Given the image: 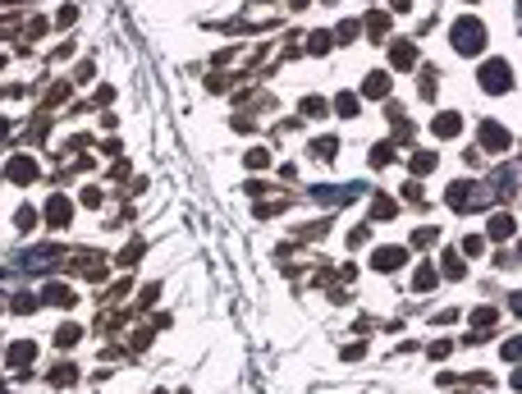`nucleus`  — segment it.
<instances>
[{
  "instance_id": "nucleus-28",
  "label": "nucleus",
  "mask_w": 522,
  "mask_h": 394,
  "mask_svg": "<svg viewBox=\"0 0 522 394\" xmlns=\"http://www.w3.org/2000/svg\"><path fill=\"white\" fill-rule=\"evenodd\" d=\"M307 46H312V55H326L330 46H335V37H330V33H312V37H307Z\"/></svg>"
},
{
  "instance_id": "nucleus-39",
  "label": "nucleus",
  "mask_w": 522,
  "mask_h": 394,
  "mask_svg": "<svg viewBox=\"0 0 522 394\" xmlns=\"http://www.w3.org/2000/svg\"><path fill=\"white\" fill-rule=\"evenodd\" d=\"M78 19V10H74V5H65V10H60V19H55V23H60V28H69V23H74Z\"/></svg>"
},
{
  "instance_id": "nucleus-4",
  "label": "nucleus",
  "mask_w": 522,
  "mask_h": 394,
  "mask_svg": "<svg viewBox=\"0 0 522 394\" xmlns=\"http://www.w3.org/2000/svg\"><path fill=\"white\" fill-rule=\"evenodd\" d=\"M403 262H408V248H403V243H385V248L371 252V271H399Z\"/></svg>"
},
{
  "instance_id": "nucleus-14",
  "label": "nucleus",
  "mask_w": 522,
  "mask_h": 394,
  "mask_svg": "<svg viewBox=\"0 0 522 394\" xmlns=\"http://www.w3.org/2000/svg\"><path fill=\"white\" fill-rule=\"evenodd\" d=\"M394 216H399V202L385 197V193H376V202H371V220H394Z\"/></svg>"
},
{
  "instance_id": "nucleus-20",
  "label": "nucleus",
  "mask_w": 522,
  "mask_h": 394,
  "mask_svg": "<svg viewBox=\"0 0 522 394\" xmlns=\"http://www.w3.org/2000/svg\"><path fill=\"white\" fill-rule=\"evenodd\" d=\"M339 152V138H330V133H326V138H316V143H312V156H316V161H330V156H335Z\"/></svg>"
},
{
  "instance_id": "nucleus-9",
  "label": "nucleus",
  "mask_w": 522,
  "mask_h": 394,
  "mask_svg": "<svg viewBox=\"0 0 522 394\" xmlns=\"http://www.w3.org/2000/svg\"><path fill=\"white\" fill-rule=\"evenodd\" d=\"M362 97L385 101V97H390V74H381V69H376V74H367V78H362Z\"/></svg>"
},
{
  "instance_id": "nucleus-6",
  "label": "nucleus",
  "mask_w": 522,
  "mask_h": 394,
  "mask_svg": "<svg viewBox=\"0 0 522 394\" xmlns=\"http://www.w3.org/2000/svg\"><path fill=\"white\" fill-rule=\"evenodd\" d=\"M5 175H10V184H33L37 175H42V165L33 161V156H10V165H5Z\"/></svg>"
},
{
  "instance_id": "nucleus-41",
  "label": "nucleus",
  "mask_w": 522,
  "mask_h": 394,
  "mask_svg": "<svg viewBox=\"0 0 522 394\" xmlns=\"http://www.w3.org/2000/svg\"><path fill=\"white\" fill-rule=\"evenodd\" d=\"M390 5H394L399 14H403V10H413V0H390Z\"/></svg>"
},
{
  "instance_id": "nucleus-37",
  "label": "nucleus",
  "mask_w": 522,
  "mask_h": 394,
  "mask_svg": "<svg viewBox=\"0 0 522 394\" xmlns=\"http://www.w3.org/2000/svg\"><path fill=\"white\" fill-rule=\"evenodd\" d=\"M413 243H417V248H431V243H435V230H417Z\"/></svg>"
},
{
  "instance_id": "nucleus-15",
  "label": "nucleus",
  "mask_w": 522,
  "mask_h": 394,
  "mask_svg": "<svg viewBox=\"0 0 522 394\" xmlns=\"http://www.w3.org/2000/svg\"><path fill=\"white\" fill-rule=\"evenodd\" d=\"M78 340H83V326H74V321H65V326L55 330V344H60V349H74Z\"/></svg>"
},
{
  "instance_id": "nucleus-7",
  "label": "nucleus",
  "mask_w": 522,
  "mask_h": 394,
  "mask_svg": "<svg viewBox=\"0 0 522 394\" xmlns=\"http://www.w3.org/2000/svg\"><path fill=\"white\" fill-rule=\"evenodd\" d=\"M69 220H74V202H69L65 193H55L51 202H46V225H51V230H65Z\"/></svg>"
},
{
  "instance_id": "nucleus-13",
  "label": "nucleus",
  "mask_w": 522,
  "mask_h": 394,
  "mask_svg": "<svg viewBox=\"0 0 522 394\" xmlns=\"http://www.w3.org/2000/svg\"><path fill=\"white\" fill-rule=\"evenodd\" d=\"M513 234H518V220L509 216V211H500V216L490 220V239H500V243H509Z\"/></svg>"
},
{
  "instance_id": "nucleus-22",
  "label": "nucleus",
  "mask_w": 522,
  "mask_h": 394,
  "mask_svg": "<svg viewBox=\"0 0 522 394\" xmlns=\"http://www.w3.org/2000/svg\"><path fill=\"white\" fill-rule=\"evenodd\" d=\"M335 110L344 115V120H353V115H358V92H339V97H335Z\"/></svg>"
},
{
  "instance_id": "nucleus-23",
  "label": "nucleus",
  "mask_w": 522,
  "mask_h": 394,
  "mask_svg": "<svg viewBox=\"0 0 522 394\" xmlns=\"http://www.w3.org/2000/svg\"><path fill=\"white\" fill-rule=\"evenodd\" d=\"M367 33H371V37H385V33H390V14H385V10H371Z\"/></svg>"
},
{
  "instance_id": "nucleus-38",
  "label": "nucleus",
  "mask_w": 522,
  "mask_h": 394,
  "mask_svg": "<svg viewBox=\"0 0 522 394\" xmlns=\"http://www.w3.org/2000/svg\"><path fill=\"white\" fill-rule=\"evenodd\" d=\"M83 202H87V207H101L106 197H101V188H83Z\"/></svg>"
},
{
  "instance_id": "nucleus-16",
  "label": "nucleus",
  "mask_w": 522,
  "mask_h": 394,
  "mask_svg": "<svg viewBox=\"0 0 522 394\" xmlns=\"http://www.w3.org/2000/svg\"><path fill=\"white\" fill-rule=\"evenodd\" d=\"M435 92H440V69L422 65V97H426V101H435Z\"/></svg>"
},
{
  "instance_id": "nucleus-27",
  "label": "nucleus",
  "mask_w": 522,
  "mask_h": 394,
  "mask_svg": "<svg viewBox=\"0 0 522 394\" xmlns=\"http://www.w3.org/2000/svg\"><path fill=\"white\" fill-rule=\"evenodd\" d=\"M243 165H248V170H266V165H271V152H266V147H252V152L243 156Z\"/></svg>"
},
{
  "instance_id": "nucleus-21",
  "label": "nucleus",
  "mask_w": 522,
  "mask_h": 394,
  "mask_svg": "<svg viewBox=\"0 0 522 394\" xmlns=\"http://www.w3.org/2000/svg\"><path fill=\"white\" fill-rule=\"evenodd\" d=\"M371 165H376V170L394 165V143H376V147H371Z\"/></svg>"
},
{
  "instance_id": "nucleus-24",
  "label": "nucleus",
  "mask_w": 522,
  "mask_h": 394,
  "mask_svg": "<svg viewBox=\"0 0 522 394\" xmlns=\"http://www.w3.org/2000/svg\"><path fill=\"white\" fill-rule=\"evenodd\" d=\"M14 312H19V317H33V312H37V307H42V298H37V294H19V298H14Z\"/></svg>"
},
{
  "instance_id": "nucleus-11",
  "label": "nucleus",
  "mask_w": 522,
  "mask_h": 394,
  "mask_svg": "<svg viewBox=\"0 0 522 394\" xmlns=\"http://www.w3.org/2000/svg\"><path fill=\"white\" fill-rule=\"evenodd\" d=\"M435 138H458L463 133V115H454V110H445V115H435Z\"/></svg>"
},
{
  "instance_id": "nucleus-31",
  "label": "nucleus",
  "mask_w": 522,
  "mask_h": 394,
  "mask_svg": "<svg viewBox=\"0 0 522 394\" xmlns=\"http://www.w3.org/2000/svg\"><path fill=\"white\" fill-rule=\"evenodd\" d=\"M463 252H468V257H481V252H486V239H481V234H468V239H463Z\"/></svg>"
},
{
  "instance_id": "nucleus-18",
  "label": "nucleus",
  "mask_w": 522,
  "mask_h": 394,
  "mask_svg": "<svg viewBox=\"0 0 522 394\" xmlns=\"http://www.w3.org/2000/svg\"><path fill=\"white\" fill-rule=\"evenodd\" d=\"M495 321H500V307H472V326L477 330H490Z\"/></svg>"
},
{
  "instance_id": "nucleus-1",
  "label": "nucleus",
  "mask_w": 522,
  "mask_h": 394,
  "mask_svg": "<svg viewBox=\"0 0 522 394\" xmlns=\"http://www.w3.org/2000/svg\"><path fill=\"white\" fill-rule=\"evenodd\" d=\"M454 51L458 55H477V51H486V23L481 19H458L454 23Z\"/></svg>"
},
{
  "instance_id": "nucleus-2",
  "label": "nucleus",
  "mask_w": 522,
  "mask_h": 394,
  "mask_svg": "<svg viewBox=\"0 0 522 394\" xmlns=\"http://www.w3.org/2000/svg\"><path fill=\"white\" fill-rule=\"evenodd\" d=\"M477 83L490 92V97L513 92V69H509V60H486V65H481V74H477Z\"/></svg>"
},
{
  "instance_id": "nucleus-25",
  "label": "nucleus",
  "mask_w": 522,
  "mask_h": 394,
  "mask_svg": "<svg viewBox=\"0 0 522 394\" xmlns=\"http://www.w3.org/2000/svg\"><path fill=\"white\" fill-rule=\"evenodd\" d=\"M440 266H445L449 280H463V275H468V266H463V257H458V252H445V262H440Z\"/></svg>"
},
{
  "instance_id": "nucleus-30",
  "label": "nucleus",
  "mask_w": 522,
  "mask_h": 394,
  "mask_svg": "<svg viewBox=\"0 0 522 394\" xmlns=\"http://www.w3.org/2000/svg\"><path fill=\"white\" fill-rule=\"evenodd\" d=\"M303 115H326V97H303Z\"/></svg>"
},
{
  "instance_id": "nucleus-17",
  "label": "nucleus",
  "mask_w": 522,
  "mask_h": 394,
  "mask_svg": "<svg viewBox=\"0 0 522 394\" xmlns=\"http://www.w3.org/2000/svg\"><path fill=\"white\" fill-rule=\"evenodd\" d=\"M413 289H417V294L435 289V266H431V262H422V266H417V275H413Z\"/></svg>"
},
{
  "instance_id": "nucleus-26",
  "label": "nucleus",
  "mask_w": 522,
  "mask_h": 394,
  "mask_svg": "<svg viewBox=\"0 0 522 394\" xmlns=\"http://www.w3.org/2000/svg\"><path fill=\"white\" fill-rule=\"evenodd\" d=\"M435 165H440V156H435V152H417L413 156V175H431Z\"/></svg>"
},
{
  "instance_id": "nucleus-35",
  "label": "nucleus",
  "mask_w": 522,
  "mask_h": 394,
  "mask_svg": "<svg viewBox=\"0 0 522 394\" xmlns=\"http://www.w3.org/2000/svg\"><path fill=\"white\" fill-rule=\"evenodd\" d=\"M367 239H371V225H358V230L348 234V243H353V248H362V243H367Z\"/></svg>"
},
{
  "instance_id": "nucleus-40",
  "label": "nucleus",
  "mask_w": 522,
  "mask_h": 394,
  "mask_svg": "<svg viewBox=\"0 0 522 394\" xmlns=\"http://www.w3.org/2000/svg\"><path fill=\"white\" fill-rule=\"evenodd\" d=\"M500 353H504V362H518V340H509V344H504Z\"/></svg>"
},
{
  "instance_id": "nucleus-5",
  "label": "nucleus",
  "mask_w": 522,
  "mask_h": 394,
  "mask_svg": "<svg viewBox=\"0 0 522 394\" xmlns=\"http://www.w3.org/2000/svg\"><path fill=\"white\" fill-rule=\"evenodd\" d=\"M481 147H486V152H509V147H513V133L504 129L500 120H486V124H481Z\"/></svg>"
},
{
  "instance_id": "nucleus-33",
  "label": "nucleus",
  "mask_w": 522,
  "mask_h": 394,
  "mask_svg": "<svg viewBox=\"0 0 522 394\" xmlns=\"http://www.w3.org/2000/svg\"><path fill=\"white\" fill-rule=\"evenodd\" d=\"M358 28H362V23H358V19H348V23H339V33H335V42H353V37H358Z\"/></svg>"
},
{
  "instance_id": "nucleus-8",
  "label": "nucleus",
  "mask_w": 522,
  "mask_h": 394,
  "mask_svg": "<svg viewBox=\"0 0 522 394\" xmlns=\"http://www.w3.org/2000/svg\"><path fill=\"white\" fill-rule=\"evenodd\" d=\"M390 65L394 69H417L422 65V55H417L413 42H390Z\"/></svg>"
},
{
  "instance_id": "nucleus-3",
  "label": "nucleus",
  "mask_w": 522,
  "mask_h": 394,
  "mask_svg": "<svg viewBox=\"0 0 522 394\" xmlns=\"http://www.w3.org/2000/svg\"><path fill=\"white\" fill-rule=\"evenodd\" d=\"M449 207H454V211H481V207H486V202H490V197L486 193H481V188L477 184H468V179H458V184H449Z\"/></svg>"
},
{
  "instance_id": "nucleus-34",
  "label": "nucleus",
  "mask_w": 522,
  "mask_h": 394,
  "mask_svg": "<svg viewBox=\"0 0 522 394\" xmlns=\"http://www.w3.org/2000/svg\"><path fill=\"white\" fill-rule=\"evenodd\" d=\"M275 211H284V202H257V207H252V216L266 220V216H275Z\"/></svg>"
},
{
  "instance_id": "nucleus-29",
  "label": "nucleus",
  "mask_w": 522,
  "mask_h": 394,
  "mask_svg": "<svg viewBox=\"0 0 522 394\" xmlns=\"http://www.w3.org/2000/svg\"><path fill=\"white\" fill-rule=\"evenodd\" d=\"M14 225H19L23 234H28V230H37V211H33V207H19V216H14Z\"/></svg>"
},
{
  "instance_id": "nucleus-19",
  "label": "nucleus",
  "mask_w": 522,
  "mask_h": 394,
  "mask_svg": "<svg viewBox=\"0 0 522 394\" xmlns=\"http://www.w3.org/2000/svg\"><path fill=\"white\" fill-rule=\"evenodd\" d=\"M74 381H78V367H74V362H69V367H55V372H51V385H55V390H69Z\"/></svg>"
},
{
  "instance_id": "nucleus-32",
  "label": "nucleus",
  "mask_w": 522,
  "mask_h": 394,
  "mask_svg": "<svg viewBox=\"0 0 522 394\" xmlns=\"http://www.w3.org/2000/svg\"><path fill=\"white\" fill-rule=\"evenodd\" d=\"M138 257H142V239H133L129 248L120 252V266H133V262H138Z\"/></svg>"
},
{
  "instance_id": "nucleus-12",
  "label": "nucleus",
  "mask_w": 522,
  "mask_h": 394,
  "mask_svg": "<svg viewBox=\"0 0 522 394\" xmlns=\"http://www.w3.org/2000/svg\"><path fill=\"white\" fill-rule=\"evenodd\" d=\"M37 298H42V303H51V307H74V303H78V298H74V289H69V285H46Z\"/></svg>"
},
{
  "instance_id": "nucleus-36",
  "label": "nucleus",
  "mask_w": 522,
  "mask_h": 394,
  "mask_svg": "<svg viewBox=\"0 0 522 394\" xmlns=\"http://www.w3.org/2000/svg\"><path fill=\"white\" fill-rule=\"evenodd\" d=\"M426 353H431V358H449V353H454V344H449V340H435Z\"/></svg>"
},
{
  "instance_id": "nucleus-10",
  "label": "nucleus",
  "mask_w": 522,
  "mask_h": 394,
  "mask_svg": "<svg viewBox=\"0 0 522 394\" xmlns=\"http://www.w3.org/2000/svg\"><path fill=\"white\" fill-rule=\"evenodd\" d=\"M33 358H37V344H33V340H14L10 353H5V362H10V367H28Z\"/></svg>"
}]
</instances>
